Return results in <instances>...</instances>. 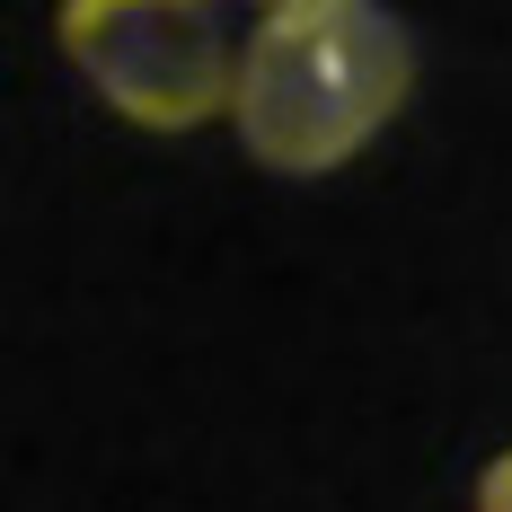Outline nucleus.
Returning <instances> with one entry per match:
<instances>
[{
    "mask_svg": "<svg viewBox=\"0 0 512 512\" xmlns=\"http://www.w3.org/2000/svg\"><path fill=\"white\" fill-rule=\"evenodd\" d=\"M415 98V36L371 0L265 9L239 36L230 133L274 177H336Z\"/></svg>",
    "mask_w": 512,
    "mask_h": 512,
    "instance_id": "1",
    "label": "nucleus"
},
{
    "mask_svg": "<svg viewBox=\"0 0 512 512\" xmlns=\"http://www.w3.org/2000/svg\"><path fill=\"white\" fill-rule=\"evenodd\" d=\"M53 45L133 133H204L239 89V36L221 27V0H62Z\"/></svg>",
    "mask_w": 512,
    "mask_h": 512,
    "instance_id": "2",
    "label": "nucleus"
},
{
    "mask_svg": "<svg viewBox=\"0 0 512 512\" xmlns=\"http://www.w3.org/2000/svg\"><path fill=\"white\" fill-rule=\"evenodd\" d=\"M477 512H512V451H495V460L477 468V495H468Z\"/></svg>",
    "mask_w": 512,
    "mask_h": 512,
    "instance_id": "3",
    "label": "nucleus"
},
{
    "mask_svg": "<svg viewBox=\"0 0 512 512\" xmlns=\"http://www.w3.org/2000/svg\"><path fill=\"white\" fill-rule=\"evenodd\" d=\"M248 9H318V0H248Z\"/></svg>",
    "mask_w": 512,
    "mask_h": 512,
    "instance_id": "4",
    "label": "nucleus"
}]
</instances>
